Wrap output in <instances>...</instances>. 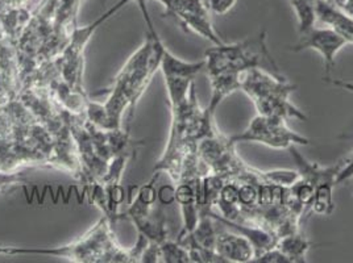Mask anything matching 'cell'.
I'll use <instances>...</instances> for the list:
<instances>
[{
    "label": "cell",
    "instance_id": "obj_1",
    "mask_svg": "<svg viewBox=\"0 0 353 263\" xmlns=\"http://www.w3.org/2000/svg\"><path fill=\"white\" fill-rule=\"evenodd\" d=\"M115 237V235H114ZM110 232L108 216L101 220L88 234L68 246L54 249H23L1 246L0 254H41L68 258L74 262H133L131 251L119 248Z\"/></svg>",
    "mask_w": 353,
    "mask_h": 263
},
{
    "label": "cell",
    "instance_id": "obj_2",
    "mask_svg": "<svg viewBox=\"0 0 353 263\" xmlns=\"http://www.w3.org/2000/svg\"><path fill=\"white\" fill-rule=\"evenodd\" d=\"M205 61L207 75L223 72L244 74L250 69L281 74L280 66L266 44L265 30L232 44L212 45L205 53Z\"/></svg>",
    "mask_w": 353,
    "mask_h": 263
},
{
    "label": "cell",
    "instance_id": "obj_3",
    "mask_svg": "<svg viewBox=\"0 0 353 263\" xmlns=\"http://www.w3.org/2000/svg\"><path fill=\"white\" fill-rule=\"evenodd\" d=\"M198 156L206 173L216 174L224 179H239L248 170V163L243 161L236 151V144L221 134L219 128L198 143Z\"/></svg>",
    "mask_w": 353,
    "mask_h": 263
},
{
    "label": "cell",
    "instance_id": "obj_4",
    "mask_svg": "<svg viewBox=\"0 0 353 263\" xmlns=\"http://www.w3.org/2000/svg\"><path fill=\"white\" fill-rule=\"evenodd\" d=\"M231 140L236 145L240 143H254L277 150H288L289 147L298 145H310L307 137L289 128L288 120L263 115L253 117L248 127L235 136H231Z\"/></svg>",
    "mask_w": 353,
    "mask_h": 263
},
{
    "label": "cell",
    "instance_id": "obj_5",
    "mask_svg": "<svg viewBox=\"0 0 353 263\" xmlns=\"http://www.w3.org/2000/svg\"><path fill=\"white\" fill-rule=\"evenodd\" d=\"M166 15L174 16L185 30L194 32L212 45L224 44L211 20V11L205 0H170Z\"/></svg>",
    "mask_w": 353,
    "mask_h": 263
},
{
    "label": "cell",
    "instance_id": "obj_6",
    "mask_svg": "<svg viewBox=\"0 0 353 263\" xmlns=\"http://www.w3.org/2000/svg\"><path fill=\"white\" fill-rule=\"evenodd\" d=\"M347 41L330 27L316 28L312 27L303 34H299V41L289 48L293 53H301L303 50H315L323 59L324 76L330 78L336 65L339 52L347 46Z\"/></svg>",
    "mask_w": 353,
    "mask_h": 263
},
{
    "label": "cell",
    "instance_id": "obj_7",
    "mask_svg": "<svg viewBox=\"0 0 353 263\" xmlns=\"http://www.w3.org/2000/svg\"><path fill=\"white\" fill-rule=\"evenodd\" d=\"M215 250L224 263L253 262L256 255L250 240L236 231H218Z\"/></svg>",
    "mask_w": 353,
    "mask_h": 263
},
{
    "label": "cell",
    "instance_id": "obj_8",
    "mask_svg": "<svg viewBox=\"0 0 353 263\" xmlns=\"http://www.w3.org/2000/svg\"><path fill=\"white\" fill-rule=\"evenodd\" d=\"M316 19L339 33L347 44H353V17L345 15L335 4L316 0Z\"/></svg>",
    "mask_w": 353,
    "mask_h": 263
},
{
    "label": "cell",
    "instance_id": "obj_9",
    "mask_svg": "<svg viewBox=\"0 0 353 263\" xmlns=\"http://www.w3.org/2000/svg\"><path fill=\"white\" fill-rule=\"evenodd\" d=\"M243 74L223 72V73L208 74L211 85V101L206 109L215 116V112L221 102L241 88Z\"/></svg>",
    "mask_w": 353,
    "mask_h": 263
},
{
    "label": "cell",
    "instance_id": "obj_10",
    "mask_svg": "<svg viewBox=\"0 0 353 263\" xmlns=\"http://www.w3.org/2000/svg\"><path fill=\"white\" fill-rule=\"evenodd\" d=\"M205 67H206L205 59H202L199 62H188V61L176 57L166 48L162 52L160 70L163 74V78L183 76V78L194 79Z\"/></svg>",
    "mask_w": 353,
    "mask_h": 263
},
{
    "label": "cell",
    "instance_id": "obj_11",
    "mask_svg": "<svg viewBox=\"0 0 353 263\" xmlns=\"http://www.w3.org/2000/svg\"><path fill=\"white\" fill-rule=\"evenodd\" d=\"M276 246L290 260V263H306L310 250L318 245L312 244L299 231L281 237Z\"/></svg>",
    "mask_w": 353,
    "mask_h": 263
},
{
    "label": "cell",
    "instance_id": "obj_12",
    "mask_svg": "<svg viewBox=\"0 0 353 263\" xmlns=\"http://www.w3.org/2000/svg\"><path fill=\"white\" fill-rule=\"evenodd\" d=\"M215 209L224 219L231 220V221L239 220L240 212H241L240 203H239V180L227 179L224 182Z\"/></svg>",
    "mask_w": 353,
    "mask_h": 263
},
{
    "label": "cell",
    "instance_id": "obj_13",
    "mask_svg": "<svg viewBox=\"0 0 353 263\" xmlns=\"http://www.w3.org/2000/svg\"><path fill=\"white\" fill-rule=\"evenodd\" d=\"M336 187L335 178H327L315 185L314 196L310 209L318 216H330L335 209L334 189Z\"/></svg>",
    "mask_w": 353,
    "mask_h": 263
},
{
    "label": "cell",
    "instance_id": "obj_14",
    "mask_svg": "<svg viewBox=\"0 0 353 263\" xmlns=\"http://www.w3.org/2000/svg\"><path fill=\"white\" fill-rule=\"evenodd\" d=\"M250 180L261 182L281 187H292L295 182L301 178L299 171L295 169H273V170H260L250 166Z\"/></svg>",
    "mask_w": 353,
    "mask_h": 263
},
{
    "label": "cell",
    "instance_id": "obj_15",
    "mask_svg": "<svg viewBox=\"0 0 353 263\" xmlns=\"http://www.w3.org/2000/svg\"><path fill=\"white\" fill-rule=\"evenodd\" d=\"M294 10L298 20L299 34L306 33L315 27L316 19V0H288Z\"/></svg>",
    "mask_w": 353,
    "mask_h": 263
},
{
    "label": "cell",
    "instance_id": "obj_16",
    "mask_svg": "<svg viewBox=\"0 0 353 263\" xmlns=\"http://www.w3.org/2000/svg\"><path fill=\"white\" fill-rule=\"evenodd\" d=\"M160 262L188 263L192 262L188 248L179 241H163L160 245Z\"/></svg>",
    "mask_w": 353,
    "mask_h": 263
},
{
    "label": "cell",
    "instance_id": "obj_17",
    "mask_svg": "<svg viewBox=\"0 0 353 263\" xmlns=\"http://www.w3.org/2000/svg\"><path fill=\"white\" fill-rule=\"evenodd\" d=\"M239 203L241 213L250 212L259 207V187L257 182L253 180H239Z\"/></svg>",
    "mask_w": 353,
    "mask_h": 263
},
{
    "label": "cell",
    "instance_id": "obj_18",
    "mask_svg": "<svg viewBox=\"0 0 353 263\" xmlns=\"http://www.w3.org/2000/svg\"><path fill=\"white\" fill-rule=\"evenodd\" d=\"M353 178V151L341 158V166L336 176V186Z\"/></svg>",
    "mask_w": 353,
    "mask_h": 263
},
{
    "label": "cell",
    "instance_id": "obj_19",
    "mask_svg": "<svg viewBox=\"0 0 353 263\" xmlns=\"http://www.w3.org/2000/svg\"><path fill=\"white\" fill-rule=\"evenodd\" d=\"M237 0H208L207 6L215 15H225L235 7Z\"/></svg>",
    "mask_w": 353,
    "mask_h": 263
},
{
    "label": "cell",
    "instance_id": "obj_20",
    "mask_svg": "<svg viewBox=\"0 0 353 263\" xmlns=\"http://www.w3.org/2000/svg\"><path fill=\"white\" fill-rule=\"evenodd\" d=\"M157 198L160 199L162 205L172 204L176 202V187L173 186H162L157 192Z\"/></svg>",
    "mask_w": 353,
    "mask_h": 263
},
{
    "label": "cell",
    "instance_id": "obj_21",
    "mask_svg": "<svg viewBox=\"0 0 353 263\" xmlns=\"http://www.w3.org/2000/svg\"><path fill=\"white\" fill-rule=\"evenodd\" d=\"M336 7H339L345 15L353 17V0H341Z\"/></svg>",
    "mask_w": 353,
    "mask_h": 263
},
{
    "label": "cell",
    "instance_id": "obj_22",
    "mask_svg": "<svg viewBox=\"0 0 353 263\" xmlns=\"http://www.w3.org/2000/svg\"><path fill=\"white\" fill-rule=\"evenodd\" d=\"M325 3H331V4H336V0H323Z\"/></svg>",
    "mask_w": 353,
    "mask_h": 263
}]
</instances>
